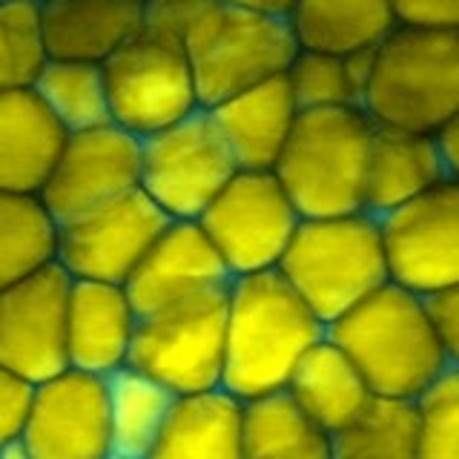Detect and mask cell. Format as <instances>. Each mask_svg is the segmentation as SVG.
Listing matches in <instances>:
<instances>
[{
  "mask_svg": "<svg viewBox=\"0 0 459 459\" xmlns=\"http://www.w3.org/2000/svg\"><path fill=\"white\" fill-rule=\"evenodd\" d=\"M325 330L279 270L230 279L221 387L241 402L284 391Z\"/></svg>",
  "mask_w": 459,
  "mask_h": 459,
  "instance_id": "cell-1",
  "label": "cell"
},
{
  "mask_svg": "<svg viewBox=\"0 0 459 459\" xmlns=\"http://www.w3.org/2000/svg\"><path fill=\"white\" fill-rule=\"evenodd\" d=\"M325 336L356 365L373 396L416 402L451 368L428 301L394 281L330 322Z\"/></svg>",
  "mask_w": 459,
  "mask_h": 459,
  "instance_id": "cell-2",
  "label": "cell"
},
{
  "mask_svg": "<svg viewBox=\"0 0 459 459\" xmlns=\"http://www.w3.org/2000/svg\"><path fill=\"white\" fill-rule=\"evenodd\" d=\"M373 126L362 107L299 112L273 176L301 219L365 212Z\"/></svg>",
  "mask_w": 459,
  "mask_h": 459,
  "instance_id": "cell-3",
  "label": "cell"
},
{
  "mask_svg": "<svg viewBox=\"0 0 459 459\" xmlns=\"http://www.w3.org/2000/svg\"><path fill=\"white\" fill-rule=\"evenodd\" d=\"M276 270L325 327L391 281L379 219L370 212L301 219Z\"/></svg>",
  "mask_w": 459,
  "mask_h": 459,
  "instance_id": "cell-4",
  "label": "cell"
},
{
  "mask_svg": "<svg viewBox=\"0 0 459 459\" xmlns=\"http://www.w3.org/2000/svg\"><path fill=\"white\" fill-rule=\"evenodd\" d=\"M362 109L379 126L437 135L459 112V29L396 26L377 47Z\"/></svg>",
  "mask_w": 459,
  "mask_h": 459,
  "instance_id": "cell-5",
  "label": "cell"
},
{
  "mask_svg": "<svg viewBox=\"0 0 459 459\" xmlns=\"http://www.w3.org/2000/svg\"><path fill=\"white\" fill-rule=\"evenodd\" d=\"M299 52L287 18H267L219 0L201 12L184 40L201 109H212L250 86L281 78Z\"/></svg>",
  "mask_w": 459,
  "mask_h": 459,
  "instance_id": "cell-6",
  "label": "cell"
},
{
  "mask_svg": "<svg viewBox=\"0 0 459 459\" xmlns=\"http://www.w3.org/2000/svg\"><path fill=\"white\" fill-rule=\"evenodd\" d=\"M227 333V284L141 316L129 362L172 396L221 387Z\"/></svg>",
  "mask_w": 459,
  "mask_h": 459,
  "instance_id": "cell-7",
  "label": "cell"
},
{
  "mask_svg": "<svg viewBox=\"0 0 459 459\" xmlns=\"http://www.w3.org/2000/svg\"><path fill=\"white\" fill-rule=\"evenodd\" d=\"M238 172L207 109H195L150 138H141L138 190L169 221H198L210 201Z\"/></svg>",
  "mask_w": 459,
  "mask_h": 459,
  "instance_id": "cell-8",
  "label": "cell"
},
{
  "mask_svg": "<svg viewBox=\"0 0 459 459\" xmlns=\"http://www.w3.org/2000/svg\"><path fill=\"white\" fill-rule=\"evenodd\" d=\"M301 215L273 172L238 169L201 212L198 227L224 262L230 279L276 270Z\"/></svg>",
  "mask_w": 459,
  "mask_h": 459,
  "instance_id": "cell-9",
  "label": "cell"
},
{
  "mask_svg": "<svg viewBox=\"0 0 459 459\" xmlns=\"http://www.w3.org/2000/svg\"><path fill=\"white\" fill-rule=\"evenodd\" d=\"M109 121L135 138H150L201 109L181 47L141 32L104 64Z\"/></svg>",
  "mask_w": 459,
  "mask_h": 459,
  "instance_id": "cell-10",
  "label": "cell"
},
{
  "mask_svg": "<svg viewBox=\"0 0 459 459\" xmlns=\"http://www.w3.org/2000/svg\"><path fill=\"white\" fill-rule=\"evenodd\" d=\"M387 279L430 299L459 284V181L448 178L379 219Z\"/></svg>",
  "mask_w": 459,
  "mask_h": 459,
  "instance_id": "cell-11",
  "label": "cell"
},
{
  "mask_svg": "<svg viewBox=\"0 0 459 459\" xmlns=\"http://www.w3.org/2000/svg\"><path fill=\"white\" fill-rule=\"evenodd\" d=\"M167 224V215L135 190L57 227L55 264H61L72 281L124 287Z\"/></svg>",
  "mask_w": 459,
  "mask_h": 459,
  "instance_id": "cell-12",
  "label": "cell"
},
{
  "mask_svg": "<svg viewBox=\"0 0 459 459\" xmlns=\"http://www.w3.org/2000/svg\"><path fill=\"white\" fill-rule=\"evenodd\" d=\"M141 138L107 124L66 135V143L38 193L57 227L138 190Z\"/></svg>",
  "mask_w": 459,
  "mask_h": 459,
  "instance_id": "cell-13",
  "label": "cell"
},
{
  "mask_svg": "<svg viewBox=\"0 0 459 459\" xmlns=\"http://www.w3.org/2000/svg\"><path fill=\"white\" fill-rule=\"evenodd\" d=\"M69 290L72 279L55 262L0 290V368L32 385L69 368Z\"/></svg>",
  "mask_w": 459,
  "mask_h": 459,
  "instance_id": "cell-14",
  "label": "cell"
},
{
  "mask_svg": "<svg viewBox=\"0 0 459 459\" xmlns=\"http://www.w3.org/2000/svg\"><path fill=\"white\" fill-rule=\"evenodd\" d=\"M21 439L35 459H107L112 454L107 379L66 368L35 385Z\"/></svg>",
  "mask_w": 459,
  "mask_h": 459,
  "instance_id": "cell-15",
  "label": "cell"
},
{
  "mask_svg": "<svg viewBox=\"0 0 459 459\" xmlns=\"http://www.w3.org/2000/svg\"><path fill=\"white\" fill-rule=\"evenodd\" d=\"M224 284H230V273L198 221H169L124 290L141 319Z\"/></svg>",
  "mask_w": 459,
  "mask_h": 459,
  "instance_id": "cell-16",
  "label": "cell"
},
{
  "mask_svg": "<svg viewBox=\"0 0 459 459\" xmlns=\"http://www.w3.org/2000/svg\"><path fill=\"white\" fill-rule=\"evenodd\" d=\"M138 327L121 284L72 281L66 305V359L69 368L112 377L129 362V348Z\"/></svg>",
  "mask_w": 459,
  "mask_h": 459,
  "instance_id": "cell-17",
  "label": "cell"
},
{
  "mask_svg": "<svg viewBox=\"0 0 459 459\" xmlns=\"http://www.w3.org/2000/svg\"><path fill=\"white\" fill-rule=\"evenodd\" d=\"M207 112L238 169L273 172L301 109L281 75L250 86Z\"/></svg>",
  "mask_w": 459,
  "mask_h": 459,
  "instance_id": "cell-18",
  "label": "cell"
},
{
  "mask_svg": "<svg viewBox=\"0 0 459 459\" xmlns=\"http://www.w3.org/2000/svg\"><path fill=\"white\" fill-rule=\"evenodd\" d=\"M442 181H448V167L434 135L399 126H373L365 176V212L382 219Z\"/></svg>",
  "mask_w": 459,
  "mask_h": 459,
  "instance_id": "cell-19",
  "label": "cell"
},
{
  "mask_svg": "<svg viewBox=\"0 0 459 459\" xmlns=\"http://www.w3.org/2000/svg\"><path fill=\"white\" fill-rule=\"evenodd\" d=\"M66 143V129L35 90L0 92V190L38 195Z\"/></svg>",
  "mask_w": 459,
  "mask_h": 459,
  "instance_id": "cell-20",
  "label": "cell"
},
{
  "mask_svg": "<svg viewBox=\"0 0 459 459\" xmlns=\"http://www.w3.org/2000/svg\"><path fill=\"white\" fill-rule=\"evenodd\" d=\"M143 29V0L43 4V38L55 61L104 64Z\"/></svg>",
  "mask_w": 459,
  "mask_h": 459,
  "instance_id": "cell-21",
  "label": "cell"
},
{
  "mask_svg": "<svg viewBox=\"0 0 459 459\" xmlns=\"http://www.w3.org/2000/svg\"><path fill=\"white\" fill-rule=\"evenodd\" d=\"M244 402L224 387L172 399L147 459H241Z\"/></svg>",
  "mask_w": 459,
  "mask_h": 459,
  "instance_id": "cell-22",
  "label": "cell"
},
{
  "mask_svg": "<svg viewBox=\"0 0 459 459\" xmlns=\"http://www.w3.org/2000/svg\"><path fill=\"white\" fill-rule=\"evenodd\" d=\"M284 394L330 437L348 425L373 396L362 373L327 336L301 356Z\"/></svg>",
  "mask_w": 459,
  "mask_h": 459,
  "instance_id": "cell-23",
  "label": "cell"
},
{
  "mask_svg": "<svg viewBox=\"0 0 459 459\" xmlns=\"http://www.w3.org/2000/svg\"><path fill=\"white\" fill-rule=\"evenodd\" d=\"M287 21L299 49L339 57L377 49L396 29L391 0H296Z\"/></svg>",
  "mask_w": 459,
  "mask_h": 459,
  "instance_id": "cell-24",
  "label": "cell"
},
{
  "mask_svg": "<svg viewBox=\"0 0 459 459\" xmlns=\"http://www.w3.org/2000/svg\"><path fill=\"white\" fill-rule=\"evenodd\" d=\"M241 459H333V437L284 391L244 402Z\"/></svg>",
  "mask_w": 459,
  "mask_h": 459,
  "instance_id": "cell-25",
  "label": "cell"
},
{
  "mask_svg": "<svg viewBox=\"0 0 459 459\" xmlns=\"http://www.w3.org/2000/svg\"><path fill=\"white\" fill-rule=\"evenodd\" d=\"M420 405L411 399L370 396L368 405L333 434V459H416Z\"/></svg>",
  "mask_w": 459,
  "mask_h": 459,
  "instance_id": "cell-26",
  "label": "cell"
},
{
  "mask_svg": "<svg viewBox=\"0 0 459 459\" xmlns=\"http://www.w3.org/2000/svg\"><path fill=\"white\" fill-rule=\"evenodd\" d=\"M55 255L57 221L40 198L0 190V290L52 264Z\"/></svg>",
  "mask_w": 459,
  "mask_h": 459,
  "instance_id": "cell-27",
  "label": "cell"
},
{
  "mask_svg": "<svg viewBox=\"0 0 459 459\" xmlns=\"http://www.w3.org/2000/svg\"><path fill=\"white\" fill-rule=\"evenodd\" d=\"M32 90L40 98V104L52 112V118L66 129V135L112 124L100 64L49 57Z\"/></svg>",
  "mask_w": 459,
  "mask_h": 459,
  "instance_id": "cell-28",
  "label": "cell"
},
{
  "mask_svg": "<svg viewBox=\"0 0 459 459\" xmlns=\"http://www.w3.org/2000/svg\"><path fill=\"white\" fill-rule=\"evenodd\" d=\"M107 391L112 451L147 456L176 396L133 368H121L107 377Z\"/></svg>",
  "mask_w": 459,
  "mask_h": 459,
  "instance_id": "cell-29",
  "label": "cell"
},
{
  "mask_svg": "<svg viewBox=\"0 0 459 459\" xmlns=\"http://www.w3.org/2000/svg\"><path fill=\"white\" fill-rule=\"evenodd\" d=\"M47 61L43 6L38 0H4L0 4V92L32 90Z\"/></svg>",
  "mask_w": 459,
  "mask_h": 459,
  "instance_id": "cell-30",
  "label": "cell"
},
{
  "mask_svg": "<svg viewBox=\"0 0 459 459\" xmlns=\"http://www.w3.org/2000/svg\"><path fill=\"white\" fill-rule=\"evenodd\" d=\"M299 109H336V107H359L356 92L344 72L339 55L299 49L290 69L284 72Z\"/></svg>",
  "mask_w": 459,
  "mask_h": 459,
  "instance_id": "cell-31",
  "label": "cell"
},
{
  "mask_svg": "<svg viewBox=\"0 0 459 459\" xmlns=\"http://www.w3.org/2000/svg\"><path fill=\"white\" fill-rule=\"evenodd\" d=\"M420 451L416 459H459V368H448L416 399Z\"/></svg>",
  "mask_w": 459,
  "mask_h": 459,
  "instance_id": "cell-32",
  "label": "cell"
},
{
  "mask_svg": "<svg viewBox=\"0 0 459 459\" xmlns=\"http://www.w3.org/2000/svg\"><path fill=\"white\" fill-rule=\"evenodd\" d=\"M212 0H143V29L150 38L184 49L190 29Z\"/></svg>",
  "mask_w": 459,
  "mask_h": 459,
  "instance_id": "cell-33",
  "label": "cell"
},
{
  "mask_svg": "<svg viewBox=\"0 0 459 459\" xmlns=\"http://www.w3.org/2000/svg\"><path fill=\"white\" fill-rule=\"evenodd\" d=\"M32 394H35L32 382L0 368V448L23 437L29 408H32Z\"/></svg>",
  "mask_w": 459,
  "mask_h": 459,
  "instance_id": "cell-34",
  "label": "cell"
},
{
  "mask_svg": "<svg viewBox=\"0 0 459 459\" xmlns=\"http://www.w3.org/2000/svg\"><path fill=\"white\" fill-rule=\"evenodd\" d=\"M396 26L459 29V0H391Z\"/></svg>",
  "mask_w": 459,
  "mask_h": 459,
  "instance_id": "cell-35",
  "label": "cell"
},
{
  "mask_svg": "<svg viewBox=\"0 0 459 459\" xmlns=\"http://www.w3.org/2000/svg\"><path fill=\"white\" fill-rule=\"evenodd\" d=\"M428 313L434 319V327L439 333V342L448 356V365L459 368V284L448 287L437 296L425 299Z\"/></svg>",
  "mask_w": 459,
  "mask_h": 459,
  "instance_id": "cell-36",
  "label": "cell"
},
{
  "mask_svg": "<svg viewBox=\"0 0 459 459\" xmlns=\"http://www.w3.org/2000/svg\"><path fill=\"white\" fill-rule=\"evenodd\" d=\"M342 61H344V72H348V81L356 92L359 107H362L365 92H368L370 78H373V66H377V49H359V52L344 55Z\"/></svg>",
  "mask_w": 459,
  "mask_h": 459,
  "instance_id": "cell-37",
  "label": "cell"
},
{
  "mask_svg": "<svg viewBox=\"0 0 459 459\" xmlns=\"http://www.w3.org/2000/svg\"><path fill=\"white\" fill-rule=\"evenodd\" d=\"M434 138L439 143V152L445 158V167H448V178L459 181V112L439 129Z\"/></svg>",
  "mask_w": 459,
  "mask_h": 459,
  "instance_id": "cell-38",
  "label": "cell"
},
{
  "mask_svg": "<svg viewBox=\"0 0 459 459\" xmlns=\"http://www.w3.org/2000/svg\"><path fill=\"white\" fill-rule=\"evenodd\" d=\"M219 4L253 14H267V18H290L296 0H219Z\"/></svg>",
  "mask_w": 459,
  "mask_h": 459,
  "instance_id": "cell-39",
  "label": "cell"
},
{
  "mask_svg": "<svg viewBox=\"0 0 459 459\" xmlns=\"http://www.w3.org/2000/svg\"><path fill=\"white\" fill-rule=\"evenodd\" d=\"M0 459H35V454L29 451V445L23 439H14L0 448Z\"/></svg>",
  "mask_w": 459,
  "mask_h": 459,
  "instance_id": "cell-40",
  "label": "cell"
},
{
  "mask_svg": "<svg viewBox=\"0 0 459 459\" xmlns=\"http://www.w3.org/2000/svg\"><path fill=\"white\" fill-rule=\"evenodd\" d=\"M107 459H147V456H129V454H118V451H112Z\"/></svg>",
  "mask_w": 459,
  "mask_h": 459,
  "instance_id": "cell-41",
  "label": "cell"
},
{
  "mask_svg": "<svg viewBox=\"0 0 459 459\" xmlns=\"http://www.w3.org/2000/svg\"><path fill=\"white\" fill-rule=\"evenodd\" d=\"M38 4L43 6V4H55V0H38Z\"/></svg>",
  "mask_w": 459,
  "mask_h": 459,
  "instance_id": "cell-42",
  "label": "cell"
},
{
  "mask_svg": "<svg viewBox=\"0 0 459 459\" xmlns=\"http://www.w3.org/2000/svg\"><path fill=\"white\" fill-rule=\"evenodd\" d=\"M0 4H4V0H0Z\"/></svg>",
  "mask_w": 459,
  "mask_h": 459,
  "instance_id": "cell-43",
  "label": "cell"
}]
</instances>
